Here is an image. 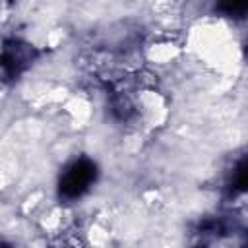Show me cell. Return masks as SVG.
Masks as SVG:
<instances>
[{"mask_svg": "<svg viewBox=\"0 0 248 248\" xmlns=\"http://www.w3.org/2000/svg\"><path fill=\"white\" fill-rule=\"evenodd\" d=\"M95 178H97V165L91 159L79 157L62 170L58 180V196L66 202H74L93 186Z\"/></svg>", "mask_w": 248, "mask_h": 248, "instance_id": "6da1fadb", "label": "cell"}, {"mask_svg": "<svg viewBox=\"0 0 248 248\" xmlns=\"http://www.w3.org/2000/svg\"><path fill=\"white\" fill-rule=\"evenodd\" d=\"M37 58V48L23 39H6L0 48V78L16 81Z\"/></svg>", "mask_w": 248, "mask_h": 248, "instance_id": "7a4b0ae2", "label": "cell"}, {"mask_svg": "<svg viewBox=\"0 0 248 248\" xmlns=\"http://www.w3.org/2000/svg\"><path fill=\"white\" fill-rule=\"evenodd\" d=\"M244 186H246V161L240 159L238 165L231 172V178L227 182V190H229L231 196H234V194L244 192Z\"/></svg>", "mask_w": 248, "mask_h": 248, "instance_id": "3957f363", "label": "cell"}, {"mask_svg": "<svg viewBox=\"0 0 248 248\" xmlns=\"http://www.w3.org/2000/svg\"><path fill=\"white\" fill-rule=\"evenodd\" d=\"M46 248H83V242H81L79 234L66 231V232H60L58 236H54L46 244Z\"/></svg>", "mask_w": 248, "mask_h": 248, "instance_id": "277c9868", "label": "cell"}, {"mask_svg": "<svg viewBox=\"0 0 248 248\" xmlns=\"http://www.w3.org/2000/svg\"><path fill=\"white\" fill-rule=\"evenodd\" d=\"M217 10L223 14V16H229V17H242L244 14H246V10H248V4H244V2H240V4H219L217 6Z\"/></svg>", "mask_w": 248, "mask_h": 248, "instance_id": "5b68a950", "label": "cell"}, {"mask_svg": "<svg viewBox=\"0 0 248 248\" xmlns=\"http://www.w3.org/2000/svg\"><path fill=\"white\" fill-rule=\"evenodd\" d=\"M0 248H12V244H10V242H6V240H2V238H0Z\"/></svg>", "mask_w": 248, "mask_h": 248, "instance_id": "8992f818", "label": "cell"}]
</instances>
